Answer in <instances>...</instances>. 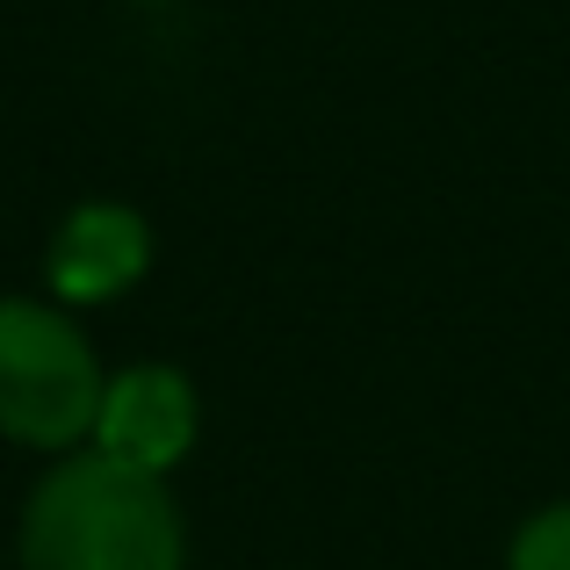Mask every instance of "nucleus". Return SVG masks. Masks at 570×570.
<instances>
[{
	"instance_id": "1",
	"label": "nucleus",
	"mask_w": 570,
	"mask_h": 570,
	"mask_svg": "<svg viewBox=\"0 0 570 570\" xmlns=\"http://www.w3.org/2000/svg\"><path fill=\"white\" fill-rule=\"evenodd\" d=\"M22 570H188V528L167 476L72 448L22 505Z\"/></svg>"
},
{
	"instance_id": "2",
	"label": "nucleus",
	"mask_w": 570,
	"mask_h": 570,
	"mask_svg": "<svg viewBox=\"0 0 570 570\" xmlns=\"http://www.w3.org/2000/svg\"><path fill=\"white\" fill-rule=\"evenodd\" d=\"M101 390L109 376L66 304L0 296V433L14 448L72 455L80 441H95Z\"/></svg>"
},
{
	"instance_id": "3",
	"label": "nucleus",
	"mask_w": 570,
	"mask_h": 570,
	"mask_svg": "<svg viewBox=\"0 0 570 570\" xmlns=\"http://www.w3.org/2000/svg\"><path fill=\"white\" fill-rule=\"evenodd\" d=\"M195 383L174 362H130L116 368L109 390H101V419H95V448L130 470H153L167 476L174 462H188L195 448Z\"/></svg>"
},
{
	"instance_id": "4",
	"label": "nucleus",
	"mask_w": 570,
	"mask_h": 570,
	"mask_svg": "<svg viewBox=\"0 0 570 570\" xmlns=\"http://www.w3.org/2000/svg\"><path fill=\"white\" fill-rule=\"evenodd\" d=\"M153 267V224L130 203H80L66 209V224L51 232V296L58 304H116L124 289H138Z\"/></svg>"
},
{
	"instance_id": "5",
	"label": "nucleus",
	"mask_w": 570,
	"mask_h": 570,
	"mask_svg": "<svg viewBox=\"0 0 570 570\" xmlns=\"http://www.w3.org/2000/svg\"><path fill=\"white\" fill-rule=\"evenodd\" d=\"M505 570H570V499L520 520L513 549H505Z\"/></svg>"
}]
</instances>
